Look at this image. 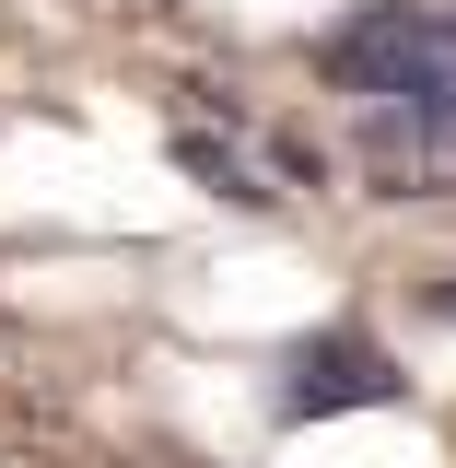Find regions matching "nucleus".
Instances as JSON below:
<instances>
[{
  "instance_id": "4",
  "label": "nucleus",
  "mask_w": 456,
  "mask_h": 468,
  "mask_svg": "<svg viewBox=\"0 0 456 468\" xmlns=\"http://www.w3.org/2000/svg\"><path fill=\"white\" fill-rule=\"evenodd\" d=\"M175 165L199 176L211 199H234V211H270V165H246L234 129H199V117H187V129H175Z\"/></svg>"
},
{
  "instance_id": "1",
  "label": "nucleus",
  "mask_w": 456,
  "mask_h": 468,
  "mask_svg": "<svg viewBox=\"0 0 456 468\" xmlns=\"http://www.w3.org/2000/svg\"><path fill=\"white\" fill-rule=\"evenodd\" d=\"M316 82L387 117H445L456 129V12L433 0H363L316 36Z\"/></svg>"
},
{
  "instance_id": "2",
  "label": "nucleus",
  "mask_w": 456,
  "mask_h": 468,
  "mask_svg": "<svg viewBox=\"0 0 456 468\" xmlns=\"http://www.w3.org/2000/svg\"><path fill=\"white\" fill-rule=\"evenodd\" d=\"M409 375L375 328H304L270 363V421H340V410H398Z\"/></svg>"
},
{
  "instance_id": "5",
  "label": "nucleus",
  "mask_w": 456,
  "mask_h": 468,
  "mask_svg": "<svg viewBox=\"0 0 456 468\" xmlns=\"http://www.w3.org/2000/svg\"><path fill=\"white\" fill-rule=\"evenodd\" d=\"M421 316H445V328H456V270H445V282H421Z\"/></svg>"
},
{
  "instance_id": "3",
  "label": "nucleus",
  "mask_w": 456,
  "mask_h": 468,
  "mask_svg": "<svg viewBox=\"0 0 456 468\" xmlns=\"http://www.w3.org/2000/svg\"><path fill=\"white\" fill-rule=\"evenodd\" d=\"M363 187L375 199H456V129L363 106Z\"/></svg>"
}]
</instances>
